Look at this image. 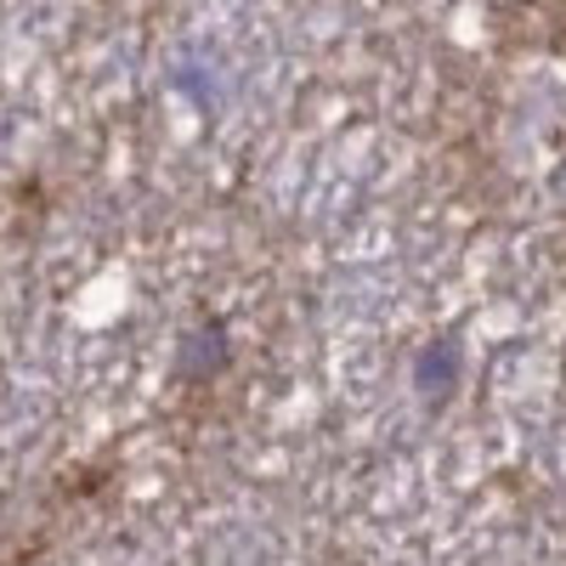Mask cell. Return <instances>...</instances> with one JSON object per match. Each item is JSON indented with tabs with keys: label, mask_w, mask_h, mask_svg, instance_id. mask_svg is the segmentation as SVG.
Returning <instances> with one entry per match:
<instances>
[{
	"label": "cell",
	"mask_w": 566,
	"mask_h": 566,
	"mask_svg": "<svg viewBox=\"0 0 566 566\" xmlns=\"http://www.w3.org/2000/svg\"><path fill=\"white\" fill-rule=\"evenodd\" d=\"M459 380H464V352H459V340H431V346L419 352L413 386H419L424 402H448V397L459 391Z\"/></svg>",
	"instance_id": "6da1fadb"
},
{
	"label": "cell",
	"mask_w": 566,
	"mask_h": 566,
	"mask_svg": "<svg viewBox=\"0 0 566 566\" xmlns=\"http://www.w3.org/2000/svg\"><path fill=\"white\" fill-rule=\"evenodd\" d=\"M221 368H227V335H221V323L193 328V335L181 340V352H176V380L205 386V380H216Z\"/></svg>",
	"instance_id": "7a4b0ae2"
}]
</instances>
